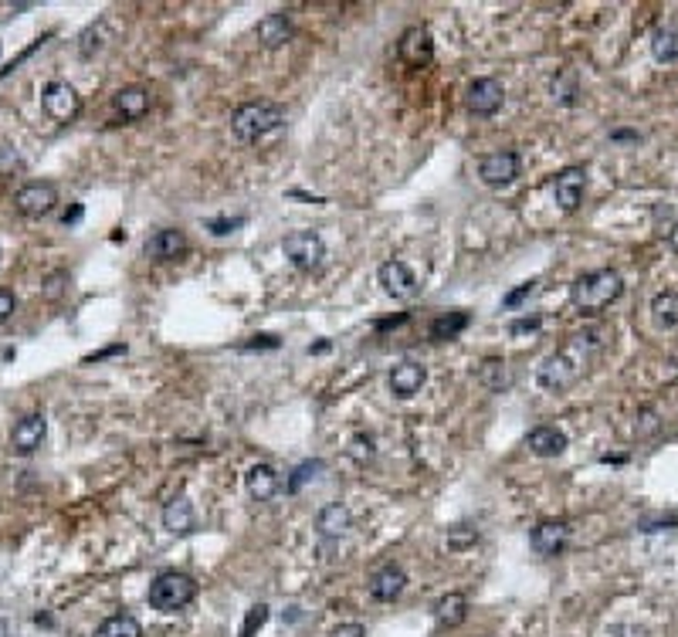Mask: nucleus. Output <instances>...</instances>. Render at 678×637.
Listing matches in <instances>:
<instances>
[{
  "instance_id": "obj_37",
  "label": "nucleus",
  "mask_w": 678,
  "mask_h": 637,
  "mask_svg": "<svg viewBox=\"0 0 678 637\" xmlns=\"http://www.w3.org/2000/svg\"><path fill=\"white\" fill-rule=\"evenodd\" d=\"M533 292H536V282H526V285H519L516 292H508L506 299H502V305H506V309H516V305L526 302V299H529Z\"/></svg>"
},
{
  "instance_id": "obj_22",
  "label": "nucleus",
  "mask_w": 678,
  "mask_h": 637,
  "mask_svg": "<svg viewBox=\"0 0 678 637\" xmlns=\"http://www.w3.org/2000/svg\"><path fill=\"white\" fill-rule=\"evenodd\" d=\"M245 485H248V492H251V499H258V502L275 499V492H278L275 468H268V465H255V468L245 475Z\"/></svg>"
},
{
  "instance_id": "obj_36",
  "label": "nucleus",
  "mask_w": 678,
  "mask_h": 637,
  "mask_svg": "<svg viewBox=\"0 0 678 637\" xmlns=\"http://www.w3.org/2000/svg\"><path fill=\"white\" fill-rule=\"evenodd\" d=\"M241 224H245V217H231V221H228V217H217V221H207L211 234H217V238H221V234H231V231L241 228Z\"/></svg>"
},
{
  "instance_id": "obj_9",
  "label": "nucleus",
  "mask_w": 678,
  "mask_h": 637,
  "mask_svg": "<svg viewBox=\"0 0 678 637\" xmlns=\"http://www.w3.org/2000/svg\"><path fill=\"white\" fill-rule=\"evenodd\" d=\"M397 55L411 68H428L434 61V41L424 28H407L397 41Z\"/></svg>"
},
{
  "instance_id": "obj_2",
  "label": "nucleus",
  "mask_w": 678,
  "mask_h": 637,
  "mask_svg": "<svg viewBox=\"0 0 678 637\" xmlns=\"http://www.w3.org/2000/svg\"><path fill=\"white\" fill-rule=\"evenodd\" d=\"M621 292H624V278L614 268H601V272L580 275L570 285V299L580 312H601L621 299Z\"/></svg>"
},
{
  "instance_id": "obj_20",
  "label": "nucleus",
  "mask_w": 678,
  "mask_h": 637,
  "mask_svg": "<svg viewBox=\"0 0 678 637\" xmlns=\"http://www.w3.org/2000/svg\"><path fill=\"white\" fill-rule=\"evenodd\" d=\"M163 526H167L173 536H187V532H194L197 516H194V505H190V499H184V495L170 499L167 509H163Z\"/></svg>"
},
{
  "instance_id": "obj_1",
  "label": "nucleus",
  "mask_w": 678,
  "mask_h": 637,
  "mask_svg": "<svg viewBox=\"0 0 678 637\" xmlns=\"http://www.w3.org/2000/svg\"><path fill=\"white\" fill-rule=\"evenodd\" d=\"M601 336H604L601 329L577 333L567 339V346H560L553 356H546L540 366V373H536L543 390H550V394L570 390L573 383L587 373V366H590V360H594V353L601 349V343H604Z\"/></svg>"
},
{
  "instance_id": "obj_30",
  "label": "nucleus",
  "mask_w": 678,
  "mask_h": 637,
  "mask_svg": "<svg viewBox=\"0 0 678 637\" xmlns=\"http://www.w3.org/2000/svg\"><path fill=\"white\" fill-rule=\"evenodd\" d=\"M553 99H560L563 106H573L577 102V75L573 72H560L553 78Z\"/></svg>"
},
{
  "instance_id": "obj_16",
  "label": "nucleus",
  "mask_w": 678,
  "mask_h": 637,
  "mask_svg": "<svg viewBox=\"0 0 678 637\" xmlns=\"http://www.w3.org/2000/svg\"><path fill=\"white\" fill-rule=\"evenodd\" d=\"M526 448L533 451L536 458H556L567 451V434L560 431V427H533L529 434H526Z\"/></svg>"
},
{
  "instance_id": "obj_34",
  "label": "nucleus",
  "mask_w": 678,
  "mask_h": 637,
  "mask_svg": "<svg viewBox=\"0 0 678 637\" xmlns=\"http://www.w3.org/2000/svg\"><path fill=\"white\" fill-rule=\"evenodd\" d=\"M543 318L540 316H523L516 322H508V336H526V333H540Z\"/></svg>"
},
{
  "instance_id": "obj_17",
  "label": "nucleus",
  "mask_w": 678,
  "mask_h": 637,
  "mask_svg": "<svg viewBox=\"0 0 678 637\" xmlns=\"http://www.w3.org/2000/svg\"><path fill=\"white\" fill-rule=\"evenodd\" d=\"M184 251H187V238H184V231H177V228L156 231L153 238L146 241V255L153 261H173V258H180Z\"/></svg>"
},
{
  "instance_id": "obj_6",
  "label": "nucleus",
  "mask_w": 678,
  "mask_h": 637,
  "mask_svg": "<svg viewBox=\"0 0 678 637\" xmlns=\"http://www.w3.org/2000/svg\"><path fill=\"white\" fill-rule=\"evenodd\" d=\"M519 170H523L519 153L499 150V153L482 156V163H478V177H482V183H489V187H508V183L519 177Z\"/></svg>"
},
{
  "instance_id": "obj_28",
  "label": "nucleus",
  "mask_w": 678,
  "mask_h": 637,
  "mask_svg": "<svg viewBox=\"0 0 678 637\" xmlns=\"http://www.w3.org/2000/svg\"><path fill=\"white\" fill-rule=\"evenodd\" d=\"M651 55L665 65L678 61V31L675 28H658L655 38H651Z\"/></svg>"
},
{
  "instance_id": "obj_13",
  "label": "nucleus",
  "mask_w": 678,
  "mask_h": 637,
  "mask_svg": "<svg viewBox=\"0 0 678 637\" xmlns=\"http://www.w3.org/2000/svg\"><path fill=\"white\" fill-rule=\"evenodd\" d=\"M380 285H384V292L390 299H401V302H407V299L417 295V278L404 261H387V265H380Z\"/></svg>"
},
{
  "instance_id": "obj_7",
  "label": "nucleus",
  "mask_w": 678,
  "mask_h": 637,
  "mask_svg": "<svg viewBox=\"0 0 678 637\" xmlns=\"http://www.w3.org/2000/svg\"><path fill=\"white\" fill-rule=\"evenodd\" d=\"M41 106L55 122H72L82 112V99L68 82H48L41 92Z\"/></svg>"
},
{
  "instance_id": "obj_38",
  "label": "nucleus",
  "mask_w": 678,
  "mask_h": 637,
  "mask_svg": "<svg viewBox=\"0 0 678 637\" xmlns=\"http://www.w3.org/2000/svg\"><path fill=\"white\" fill-rule=\"evenodd\" d=\"M14 309H17V299H14V292L0 289V322H7V318L14 316Z\"/></svg>"
},
{
  "instance_id": "obj_12",
  "label": "nucleus",
  "mask_w": 678,
  "mask_h": 637,
  "mask_svg": "<svg viewBox=\"0 0 678 637\" xmlns=\"http://www.w3.org/2000/svg\"><path fill=\"white\" fill-rule=\"evenodd\" d=\"M404 587H407V573H404L397 563H384L380 570H373L370 580H367V590H370L373 600H380V604H390V600H397L404 593Z\"/></svg>"
},
{
  "instance_id": "obj_31",
  "label": "nucleus",
  "mask_w": 678,
  "mask_h": 637,
  "mask_svg": "<svg viewBox=\"0 0 678 637\" xmlns=\"http://www.w3.org/2000/svg\"><path fill=\"white\" fill-rule=\"evenodd\" d=\"M319 471H323V461H306V465H299V468L292 471V478H289V485L285 488H289V492H302V485L312 482Z\"/></svg>"
},
{
  "instance_id": "obj_10",
  "label": "nucleus",
  "mask_w": 678,
  "mask_h": 637,
  "mask_svg": "<svg viewBox=\"0 0 678 637\" xmlns=\"http://www.w3.org/2000/svg\"><path fill=\"white\" fill-rule=\"evenodd\" d=\"M584 190H587V173L580 167H567L556 173L553 180V197L560 204V211L573 214L584 204Z\"/></svg>"
},
{
  "instance_id": "obj_11",
  "label": "nucleus",
  "mask_w": 678,
  "mask_h": 637,
  "mask_svg": "<svg viewBox=\"0 0 678 637\" xmlns=\"http://www.w3.org/2000/svg\"><path fill=\"white\" fill-rule=\"evenodd\" d=\"M502 99H506V92H502V85H499L495 78H475V82L468 85L465 106H468V112H475V116H495V112L502 109Z\"/></svg>"
},
{
  "instance_id": "obj_14",
  "label": "nucleus",
  "mask_w": 678,
  "mask_h": 637,
  "mask_svg": "<svg viewBox=\"0 0 678 637\" xmlns=\"http://www.w3.org/2000/svg\"><path fill=\"white\" fill-rule=\"evenodd\" d=\"M570 543V522H540L529 532V546L540 556H560Z\"/></svg>"
},
{
  "instance_id": "obj_29",
  "label": "nucleus",
  "mask_w": 678,
  "mask_h": 637,
  "mask_svg": "<svg viewBox=\"0 0 678 637\" xmlns=\"http://www.w3.org/2000/svg\"><path fill=\"white\" fill-rule=\"evenodd\" d=\"M468 326V312H448L431 322V339H455Z\"/></svg>"
},
{
  "instance_id": "obj_4",
  "label": "nucleus",
  "mask_w": 678,
  "mask_h": 637,
  "mask_svg": "<svg viewBox=\"0 0 678 637\" xmlns=\"http://www.w3.org/2000/svg\"><path fill=\"white\" fill-rule=\"evenodd\" d=\"M197 597V583L187 573H160L150 583V607L160 614H177Z\"/></svg>"
},
{
  "instance_id": "obj_21",
  "label": "nucleus",
  "mask_w": 678,
  "mask_h": 637,
  "mask_svg": "<svg viewBox=\"0 0 678 637\" xmlns=\"http://www.w3.org/2000/svg\"><path fill=\"white\" fill-rule=\"evenodd\" d=\"M292 31H295L292 17L285 14V11H278V14H268L258 21V41H262L265 48H278L292 38Z\"/></svg>"
},
{
  "instance_id": "obj_5",
  "label": "nucleus",
  "mask_w": 678,
  "mask_h": 637,
  "mask_svg": "<svg viewBox=\"0 0 678 637\" xmlns=\"http://www.w3.org/2000/svg\"><path fill=\"white\" fill-rule=\"evenodd\" d=\"M282 251H285V258L292 261L299 272H316L326 258V244L316 231H292V234H285Z\"/></svg>"
},
{
  "instance_id": "obj_24",
  "label": "nucleus",
  "mask_w": 678,
  "mask_h": 637,
  "mask_svg": "<svg viewBox=\"0 0 678 637\" xmlns=\"http://www.w3.org/2000/svg\"><path fill=\"white\" fill-rule=\"evenodd\" d=\"M465 617H468V600H465L462 593H448V597H441L434 604V621L441 624V627H458Z\"/></svg>"
},
{
  "instance_id": "obj_18",
  "label": "nucleus",
  "mask_w": 678,
  "mask_h": 637,
  "mask_svg": "<svg viewBox=\"0 0 678 637\" xmlns=\"http://www.w3.org/2000/svg\"><path fill=\"white\" fill-rule=\"evenodd\" d=\"M424 380H428V370L421 363H401L394 366V373H390V390L401 400H411L414 394H421Z\"/></svg>"
},
{
  "instance_id": "obj_26",
  "label": "nucleus",
  "mask_w": 678,
  "mask_h": 637,
  "mask_svg": "<svg viewBox=\"0 0 678 637\" xmlns=\"http://www.w3.org/2000/svg\"><path fill=\"white\" fill-rule=\"evenodd\" d=\"M478 383H482L485 390H492V394H502L508 383H512L508 363H502V360H485V363L478 366Z\"/></svg>"
},
{
  "instance_id": "obj_27",
  "label": "nucleus",
  "mask_w": 678,
  "mask_h": 637,
  "mask_svg": "<svg viewBox=\"0 0 678 637\" xmlns=\"http://www.w3.org/2000/svg\"><path fill=\"white\" fill-rule=\"evenodd\" d=\"M95 637H143V627H139L136 617H129V614H116V617H109V621L99 624Z\"/></svg>"
},
{
  "instance_id": "obj_43",
  "label": "nucleus",
  "mask_w": 678,
  "mask_h": 637,
  "mask_svg": "<svg viewBox=\"0 0 678 637\" xmlns=\"http://www.w3.org/2000/svg\"><path fill=\"white\" fill-rule=\"evenodd\" d=\"M0 637H11V627H7V621H0Z\"/></svg>"
},
{
  "instance_id": "obj_8",
  "label": "nucleus",
  "mask_w": 678,
  "mask_h": 637,
  "mask_svg": "<svg viewBox=\"0 0 678 637\" xmlns=\"http://www.w3.org/2000/svg\"><path fill=\"white\" fill-rule=\"evenodd\" d=\"M14 204L24 217H45V214L55 211L58 190H55V183H48V180H31L17 190Z\"/></svg>"
},
{
  "instance_id": "obj_33",
  "label": "nucleus",
  "mask_w": 678,
  "mask_h": 637,
  "mask_svg": "<svg viewBox=\"0 0 678 637\" xmlns=\"http://www.w3.org/2000/svg\"><path fill=\"white\" fill-rule=\"evenodd\" d=\"M265 621H268V607H265V604H258V607H251V610H248L245 627H241V637H255V631H258V627H262Z\"/></svg>"
},
{
  "instance_id": "obj_41",
  "label": "nucleus",
  "mask_w": 678,
  "mask_h": 637,
  "mask_svg": "<svg viewBox=\"0 0 678 637\" xmlns=\"http://www.w3.org/2000/svg\"><path fill=\"white\" fill-rule=\"evenodd\" d=\"M668 248H672V251L678 255V224H675L672 231H668Z\"/></svg>"
},
{
  "instance_id": "obj_23",
  "label": "nucleus",
  "mask_w": 678,
  "mask_h": 637,
  "mask_svg": "<svg viewBox=\"0 0 678 637\" xmlns=\"http://www.w3.org/2000/svg\"><path fill=\"white\" fill-rule=\"evenodd\" d=\"M651 322L665 333L678 329V292H662L651 299Z\"/></svg>"
},
{
  "instance_id": "obj_15",
  "label": "nucleus",
  "mask_w": 678,
  "mask_h": 637,
  "mask_svg": "<svg viewBox=\"0 0 678 637\" xmlns=\"http://www.w3.org/2000/svg\"><path fill=\"white\" fill-rule=\"evenodd\" d=\"M45 434H48L45 414H28V417H21L14 424V431H11V444H14L17 455H31V451L41 448Z\"/></svg>"
},
{
  "instance_id": "obj_19",
  "label": "nucleus",
  "mask_w": 678,
  "mask_h": 637,
  "mask_svg": "<svg viewBox=\"0 0 678 637\" xmlns=\"http://www.w3.org/2000/svg\"><path fill=\"white\" fill-rule=\"evenodd\" d=\"M112 106H116V112L123 116V119H143L146 112H150V92L143 89V85H126V89H119L116 95H112Z\"/></svg>"
},
{
  "instance_id": "obj_42",
  "label": "nucleus",
  "mask_w": 678,
  "mask_h": 637,
  "mask_svg": "<svg viewBox=\"0 0 678 637\" xmlns=\"http://www.w3.org/2000/svg\"><path fill=\"white\" fill-rule=\"evenodd\" d=\"M78 217H82V207L75 204V207H72V214H65V224H75Z\"/></svg>"
},
{
  "instance_id": "obj_35",
  "label": "nucleus",
  "mask_w": 678,
  "mask_h": 637,
  "mask_svg": "<svg viewBox=\"0 0 678 637\" xmlns=\"http://www.w3.org/2000/svg\"><path fill=\"white\" fill-rule=\"evenodd\" d=\"M350 455H353L356 461H370V458H373V438H367V434H356V438L350 441Z\"/></svg>"
},
{
  "instance_id": "obj_32",
  "label": "nucleus",
  "mask_w": 678,
  "mask_h": 637,
  "mask_svg": "<svg viewBox=\"0 0 678 637\" xmlns=\"http://www.w3.org/2000/svg\"><path fill=\"white\" fill-rule=\"evenodd\" d=\"M65 289H68V275L55 272V275H48V278H45V289H41V292H45V299L55 302V299H62V295H65Z\"/></svg>"
},
{
  "instance_id": "obj_40",
  "label": "nucleus",
  "mask_w": 678,
  "mask_h": 637,
  "mask_svg": "<svg viewBox=\"0 0 678 637\" xmlns=\"http://www.w3.org/2000/svg\"><path fill=\"white\" fill-rule=\"evenodd\" d=\"M611 139H641V136H638V133H631V129H614V133H611Z\"/></svg>"
},
{
  "instance_id": "obj_39",
  "label": "nucleus",
  "mask_w": 678,
  "mask_h": 637,
  "mask_svg": "<svg viewBox=\"0 0 678 637\" xmlns=\"http://www.w3.org/2000/svg\"><path fill=\"white\" fill-rule=\"evenodd\" d=\"M329 637H367V631H363L360 624H339V627Z\"/></svg>"
},
{
  "instance_id": "obj_3",
  "label": "nucleus",
  "mask_w": 678,
  "mask_h": 637,
  "mask_svg": "<svg viewBox=\"0 0 678 637\" xmlns=\"http://www.w3.org/2000/svg\"><path fill=\"white\" fill-rule=\"evenodd\" d=\"M282 122H285V112H282L275 102H245V106L234 112L231 129L241 143H258V139L278 133Z\"/></svg>"
},
{
  "instance_id": "obj_25",
  "label": "nucleus",
  "mask_w": 678,
  "mask_h": 637,
  "mask_svg": "<svg viewBox=\"0 0 678 637\" xmlns=\"http://www.w3.org/2000/svg\"><path fill=\"white\" fill-rule=\"evenodd\" d=\"M316 529H319V536H326V539L343 536V532L350 529V509H346V505H326L323 512H319Z\"/></svg>"
}]
</instances>
